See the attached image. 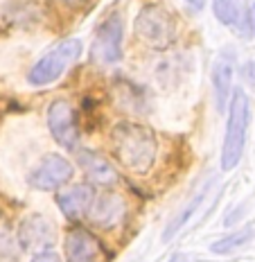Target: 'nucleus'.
Listing matches in <instances>:
<instances>
[{
	"mask_svg": "<svg viewBox=\"0 0 255 262\" xmlns=\"http://www.w3.org/2000/svg\"><path fill=\"white\" fill-rule=\"evenodd\" d=\"M111 147L115 158L129 172L147 174L156 161V136L138 122H118L111 131Z\"/></svg>",
	"mask_w": 255,
	"mask_h": 262,
	"instance_id": "f257e3e1",
	"label": "nucleus"
},
{
	"mask_svg": "<svg viewBox=\"0 0 255 262\" xmlns=\"http://www.w3.org/2000/svg\"><path fill=\"white\" fill-rule=\"evenodd\" d=\"M248 97L242 89L233 93L230 111H228V127H226L224 149H221V170H233L240 163L244 143H246V129H248Z\"/></svg>",
	"mask_w": 255,
	"mask_h": 262,
	"instance_id": "f03ea898",
	"label": "nucleus"
},
{
	"mask_svg": "<svg viewBox=\"0 0 255 262\" xmlns=\"http://www.w3.org/2000/svg\"><path fill=\"white\" fill-rule=\"evenodd\" d=\"M135 36L149 48L165 50L176 39V20L163 5H147L135 18Z\"/></svg>",
	"mask_w": 255,
	"mask_h": 262,
	"instance_id": "7ed1b4c3",
	"label": "nucleus"
},
{
	"mask_svg": "<svg viewBox=\"0 0 255 262\" xmlns=\"http://www.w3.org/2000/svg\"><path fill=\"white\" fill-rule=\"evenodd\" d=\"M79 54H81V41L79 39L63 41L61 46H57L54 50L43 54L39 61L32 66L30 75H27V81H30L32 86L52 84L54 79L61 77L63 70H66L75 59H79Z\"/></svg>",
	"mask_w": 255,
	"mask_h": 262,
	"instance_id": "20e7f679",
	"label": "nucleus"
},
{
	"mask_svg": "<svg viewBox=\"0 0 255 262\" xmlns=\"http://www.w3.org/2000/svg\"><path fill=\"white\" fill-rule=\"evenodd\" d=\"M73 172L75 167L68 158H63L61 154H45L30 172L27 183L36 190H57L73 179Z\"/></svg>",
	"mask_w": 255,
	"mask_h": 262,
	"instance_id": "39448f33",
	"label": "nucleus"
},
{
	"mask_svg": "<svg viewBox=\"0 0 255 262\" xmlns=\"http://www.w3.org/2000/svg\"><path fill=\"white\" fill-rule=\"evenodd\" d=\"M122 32H124V25H122L120 16L113 14L111 18H106L95 32L90 57L106 66L120 61L122 59Z\"/></svg>",
	"mask_w": 255,
	"mask_h": 262,
	"instance_id": "423d86ee",
	"label": "nucleus"
},
{
	"mask_svg": "<svg viewBox=\"0 0 255 262\" xmlns=\"http://www.w3.org/2000/svg\"><path fill=\"white\" fill-rule=\"evenodd\" d=\"M48 127H50L52 138L57 140L63 149H75L79 143V127L75 108L68 100H54L48 108Z\"/></svg>",
	"mask_w": 255,
	"mask_h": 262,
	"instance_id": "0eeeda50",
	"label": "nucleus"
},
{
	"mask_svg": "<svg viewBox=\"0 0 255 262\" xmlns=\"http://www.w3.org/2000/svg\"><path fill=\"white\" fill-rule=\"evenodd\" d=\"M18 244L20 249H27V251H34V253H41V251H48L57 242V226L48 220L45 215H27L18 226Z\"/></svg>",
	"mask_w": 255,
	"mask_h": 262,
	"instance_id": "6e6552de",
	"label": "nucleus"
},
{
	"mask_svg": "<svg viewBox=\"0 0 255 262\" xmlns=\"http://www.w3.org/2000/svg\"><path fill=\"white\" fill-rule=\"evenodd\" d=\"M124 215H127L124 199L118 192L106 190V192H100L93 196V204H90L86 217L90 220V224H95L100 228H115L124 220Z\"/></svg>",
	"mask_w": 255,
	"mask_h": 262,
	"instance_id": "1a4fd4ad",
	"label": "nucleus"
},
{
	"mask_svg": "<svg viewBox=\"0 0 255 262\" xmlns=\"http://www.w3.org/2000/svg\"><path fill=\"white\" fill-rule=\"evenodd\" d=\"M93 196H95V190L93 185L88 183H75V185H68V188H61L57 192V204H59V210L73 222H79L88 215V208L93 204Z\"/></svg>",
	"mask_w": 255,
	"mask_h": 262,
	"instance_id": "9d476101",
	"label": "nucleus"
},
{
	"mask_svg": "<svg viewBox=\"0 0 255 262\" xmlns=\"http://www.w3.org/2000/svg\"><path fill=\"white\" fill-rule=\"evenodd\" d=\"M66 260L68 262H102L104 249L93 233L75 228L66 237Z\"/></svg>",
	"mask_w": 255,
	"mask_h": 262,
	"instance_id": "9b49d317",
	"label": "nucleus"
},
{
	"mask_svg": "<svg viewBox=\"0 0 255 262\" xmlns=\"http://www.w3.org/2000/svg\"><path fill=\"white\" fill-rule=\"evenodd\" d=\"M233 75H235V52L233 50H221L217 54V61L213 66V89H215V104L217 111H226V102L230 95L233 86Z\"/></svg>",
	"mask_w": 255,
	"mask_h": 262,
	"instance_id": "f8f14e48",
	"label": "nucleus"
},
{
	"mask_svg": "<svg viewBox=\"0 0 255 262\" xmlns=\"http://www.w3.org/2000/svg\"><path fill=\"white\" fill-rule=\"evenodd\" d=\"M77 163L88 177V181L100 188H111L118 183V172L111 163L106 161L102 154H97L93 149H79L77 151Z\"/></svg>",
	"mask_w": 255,
	"mask_h": 262,
	"instance_id": "ddd939ff",
	"label": "nucleus"
},
{
	"mask_svg": "<svg viewBox=\"0 0 255 262\" xmlns=\"http://www.w3.org/2000/svg\"><path fill=\"white\" fill-rule=\"evenodd\" d=\"M215 183H217V179H215V177H213V179H208V181H205V183L201 185V188L197 190V192H194L192 196H190V201H188L186 206H183L181 210H178V215H176V217H174V220H172L170 224H167V228H165V231H163V242H170V239L174 237L176 233L181 231V228L186 226V224H188L190 220H192L194 215H197V210L201 208V206H203V201L208 199V194H210V190L215 188Z\"/></svg>",
	"mask_w": 255,
	"mask_h": 262,
	"instance_id": "4468645a",
	"label": "nucleus"
},
{
	"mask_svg": "<svg viewBox=\"0 0 255 262\" xmlns=\"http://www.w3.org/2000/svg\"><path fill=\"white\" fill-rule=\"evenodd\" d=\"M213 12L224 25H242V3L240 0H213Z\"/></svg>",
	"mask_w": 255,
	"mask_h": 262,
	"instance_id": "2eb2a0df",
	"label": "nucleus"
},
{
	"mask_svg": "<svg viewBox=\"0 0 255 262\" xmlns=\"http://www.w3.org/2000/svg\"><path fill=\"white\" fill-rule=\"evenodd\" d=\"M20 260V244L18 237L5 222H0V262H18Z\"/></svg>",
	"mask_w": 255,
	"mask_h": 262,
	"instance_id": "dca6fc26",
	"label": "nucleus"
},
{
	"mask_svg": "<svg viewBox=\"0 0 255 262\" xmlns=\"http://www.w3.org/2000/svg\"><path fill=\"white\" fill-rule=\"evenodd\" d=\"M251 237H253V231L251 228H244V231H237L228 237H221V239H217V242H213L210 244V251H213V253H230V251L244 247Z\"/></svg>",
	"mask_w": 255,
	"mask_h": 262,
	"instance_id": "f3484780",
	"label": "nucleus"
},
{
	"mask_svg": "<svg viewBox=\"0 0 255 262\" xmlns=\"http://www.w3.org/2000/svg\"><path fill=\"white\" fill-rule=\"evenodd\" d=\"M244 34L246 36H255V3H253V7L248 9V14L244 16Z\"/></svg>",
	"mask_w": 255,
	"mask_h": 262,
	"instance_id": "a211bd4d",
	"label": "nucleus"
},
{
	"mask_svg": "<svg viewBox=\"0 0 255 262\" xmlns=\"http://www.w3.org/2000/svg\"><path fill=\"white\" fill-rule=\"evenodd\" d=\"M32 262H61V258L57 253H52V251H41V253L34 255Z\"/></svg>",
	"mask_w": 255,
	"mask_h": 262,
	"instance_id": "6ab92c4d",
	"label": "nucleus"
},
{
	"mask_svg": "<svg viewBox=\"0 0 255 262\" xmlns=\"http://www.w3.org/2000/svg\"><path fill=\"white\" fill-rule=\"evenodd\" d=\"M244 77H246V81L251 86H255V61H248L244 66Z\"/></svg>",
	"mask_w": 255,
	"mask_h": 262,
	"instance_id": "aec40b11",
	"label": "nucleus"
},
{
	"mask_svg": "<svg viewBox=\"0 0 255 262\" xmlns=\"http://www.w3.org/2000/svg\"><path fill=\"white\" fill-rule=\"evenodd\" d=\"M170 262H192V258L186 255V253H176V255H172L170 258Z\"/></svg>",
	"mask_w": 255,
	"mask_h": 262,
	"instance_id": "412c9836",
	"label": "nucleus"
},
{
	"mask_svg": "<svg viewBox=\"0 0 255 262\" xmlns=\"http://www.w3.org/2000/svg\"><path fill=\"white\" fill-rule=\"evenodd\" d=\"M190 5H192V7H197V9H201L203 7V0H188Z\"/></svg>",
	"mask_w": 255,
	"mask_h": 262,
	"instance_id": "4be33fe9",
	"label": "nucleus"
},
{
	"mask_svg": "<svg viewBox=\"0 0 255 262\" xmlns=\"http://www.w3.org/2000/svg\"><path fill=\"white\" fill-rule=\"evenodd\" d=\"M63 3H77V0H63Z\"/></svg>",
	"mask_w": 255,
	"mask_h": 262,
	"instance_id": "5701e85b",
	"label": "nucleus"
}]
</instances>
